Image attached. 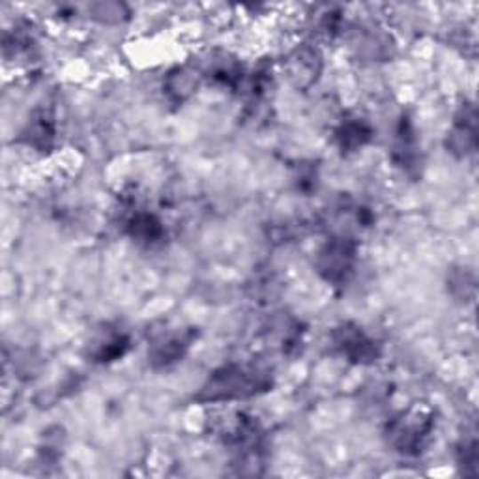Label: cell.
Instances as JSON below:
<instances>
[{
	"label": "cell",
	"mask_w": 479,
	"mask_h": 479,
	"mask_svg": "<svg viewBox=\"0 0 479 479\" xmlns=\"http://www.w3.org/2000/svg\"><path fill=\"white\" fill-rule=\"evenodd\" d=\"M431 429V423L427 419H399L394 425L392 431V440L395 443V448H399V451H416L418 448H421L423 438L427 436Z\"/></svg>",
	"instance_id": "cell-1"
}]
</instances>
